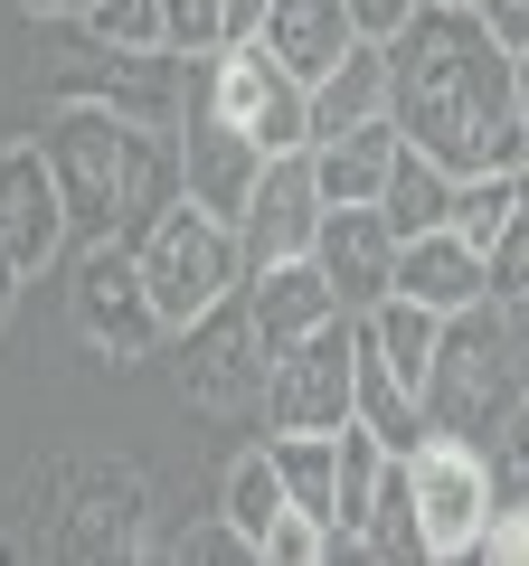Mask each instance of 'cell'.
I'll list each match as a JSON object with an SVG mask.
<instances>
[{"instance_id": "1", "label": "cell", "mask_w": 529, "mask_h": 566, "mask_svg": "<svg viewBox=\"0 0 529 566\" xmlns=\"http://www.w3.org/2000/svg\"><path fill=\"white\" fill-rule=\"evenodd\" d=\"M387 123H397L426 161H445L454 180L529 161L510 48L491 39L473 10H454V0H426V10L387 39Z\"/></svg>"}, {"instance_id": "2", "label": "cell", "mask_w": 529, "mask_h": 566, "mask_svg": "<svg viewBox=\"0 0 529 566\" xmlns=\"http://www.w3.org/2000/svg\"><path fill=\"white\" fill-rule=\"evenodd\" d=\"M48 170L66 189V227L143 245V227L180 199V133H152L114 104H66L48 123Z\"/></svg>"}, {"instance_id": "3", "label": "cell", "mask_w": 529, "mask_h": 566, "mask_svg": "<svg viewBox=\"0 0 529 566\" xmlns=\"http://www.w3.org/2000/svg\"><path fill=\"white\" fill-rule=\"evenodd\" d=\"M520 397L529 378H520V340H510V303L445 312V340H435V368H426V424L464 434V444H491Z\"/></svg>"}, {"instance_id": "4", "label": "cell", "mask_w": 529, "mask_h": 566, "mask_svg": "<svg viewBox=\"0 0 529 566\" xmlns=\"http://www.w3.org/2000/svg\"><path fill=\"white\" fill-rule=\"evenodd\" d=\"M143 283H152V303H162V322H170V340H180L189 322H199L208 303H227L246 283V245H237V227L227 218H208L199 199H170L162 218L143 227Z\"/></svg>"}, {"instance_id": "5", "label": "cell", "mask_w": 529, "mask_h": 566, "mask_svg": "<svg viewBox=\"0 0 529 566\" xmlns=\"http://www.w3.org/2000/svg\"><path fill=\"white\" fill-rule=\"evenodd\" d=\"M189 85L218 104L237 133H256L264 151H303L312 142V95L284 57H264V39H218V48H180Z\"/></svg>"}, {"instance_id": "6", "label": "cell", "mask_w": 529, "mask_h": 566, "mask_svg": "<svg viewBox=\"0 0 529 566\" xmlns=\"http://www.w3.org/2000/svg\"><path fill=\"white\" fill-rule=\"evenodd\" d=\"M66 312H76V340L95 349V359H114V368L152 359V349L170 340L162 303H152V283H143V255H133L123 237H95V245H85Z\"/></svg>"}, {"instance_id": "7", "label": "cell", "mask_w": 529, "mask_h": 566, "mask_svg": "<svg viewBox=\"0 0 529 566\" xmlns=\"http://www.w3.org/2000/svg\"><path fill=\"white\" fill-rule=\"evenodd\" d=\"M350 368H360V312L284 340L264 359V424L274 434H331V424H350Z\"/></svg>"}, {"instance_id": "8", "label": "cell", "mask_w": 529, "mask_h": 566, "mask_svg": "<svg viewBox=\"0 0 529 566\" xmlns=\"http://www.w3.org/2000/svg\"><path fill=\"white\" fill-rule=\"evenodd\" d=\"M180 397L199 416H264V331L246 312V283L180 331Z\"/></svg>"}, {"instance_id": "9", "label": "cell", "mask_w": 529, "mask_h": 566, "mask_svg": "<svg viewBox=\"0 0 529 566\" xmlns=\"http://www.w3.org/2000/svg\"><path fill=\"white\" fill-rule=\"evenodd\" d=\"M407 482H416V538H426V557H473L491 501H501L491 491V453L464 444V434H426L407 453Z\"/></svg>"}, {"instance_id": "10", "label": "cell", "mask_w": 529, "mask_h": 566, "mask_svg": "<svg viewBox=\"0 0 529 566\" xmlns=\"http://www.w3.org/2000/svg\"><path fill=\"white\" fill-rule=\"evenodd\" d=\"M170 133H180V199H199L208 218L237 227L274 151H264L256 133H237V123H227V114H218V104H208L189 76H180V114H170Z\"/></svg>"}, {"instance_id": "11", "label": "cell", "mask_w": 529, "mask_h": 566, "mask_svg": "<svg viewBox=\"0 0 529 566\" xmlns=\"http://www.w3.org/2000/svg\"><path fill=\"white\" fill-rule=\"evenodd\" d=\"M322 180H312V142L303 151H274L256 180V199H246L237 218V245H246V274L256 264H284V255H312V237H322Z\"/></svg>"}, {"instance_id": "12", "label": "cell", "mask_w": 529, "mask_h": 566, "mask_svg": "<svg viewBox=\"0 0 529 566\" xmlns=\"http://www.w3.org/2000/svg\"><path fill=\"white\" fill-rule=\"evenodd\" d=\"M66 237L76 227H66V189L48 170V142H10L0 151V245H10V264L20 274H48Z\"/></svg>"}, {"instance_id": "13", "label": "cell", "mask_w": 529, "mask_h": 566, "mask_svg": "<svg viewBox=\"0 0 529 566\" xmlns=\"http://www.w3.org/2000/svg\"><path fill=\"white\" fill-rule=\"evenodd\" d=\"M312 264L331 274L341 312H369L397 293V227L378 218V199H350V208H322V237H312Z\"/></svg>"}, {"instance_id": "14", "label": "cell", "mask_w": 529, "mask_h": 566, "mask_svg": "<svg viewBox=\"0 0 529 566\" xmlns=\"http://www.w3.org/2000/svg\"><path fill=\"white\" fill-rule=\"evenodd\" d=\"M246 312H256L264 359H274L284 340H303V331L341 322V293H331V274H322L312 255H284V264H256V274H246Z\"/></svg>"}, {"instance_id": "15", "label": "cell", "mask_w": 529, "mask_h": 566, "mask_svg": "<svg viewBox=\"0 0 529 566\" xmlns=\"http://www.w3.org/2000/svg\"><path fill=\"white\" fill-rule=\"evenodd\" d=\"M397 293L426 303V312H464V303H491V264L454 227H426V237L397 245Z\"/></svg>"}, {"instance_id": "16", "label": "cell", "mask_w": 529, "mask_h": 566, "mask_svg": "<svg viewBox=\"0 0 529 566\" xmlns=\"http://www.w3.org/2000/svg\"><path fill=\"white\" fill-rule=\"evenodd\" d=\"M264 57H284L293 76H331V66L360 48V20H350V0H264Z\"/></svg>"}, {"instance_id": "17", "label": "cell", "mask_w": 529, "mask_h": 566, "mask_svg": "<svg viewBox=\"0 0 529 566\" xmlns=\"http://www.w3.org/2000/svg\"><path fill=\"white\" fill-rule=\"evenodd\" d=\"M397 123L387 114H369V123H350V133H322L312 142V180H322V199L331 208H350V199H378L387 189V161H397Z\"/></svg>"}, {"instance_id": "18", "label": "cell", "mask_w": 529, "mask_h": 566, "mask_svg": "<svg viewBox=\"0 0 529 566\" xmlns=\"http://www.w3.org/2000/svg\"><path fill=\"white\" fill-rule=\"evenodd\" d=\"M350 416H360L387 453H416V444L435 434V424H426V397H416V387L397 378V368H387L369 340H360V368H350Z\"/></svg>"}, {"instance_id": "19", "label": "cell", "mask_w": 529, "mask_h": 566, "mask_svg": "<svg viewBox=\"0 0 529 566\" xmlns=\"http://www.w3.org/2000/svg\"><path fill=\"white\" fill-rule=\"evenodd\" d=\"M303 95H312V142L350 133V123H369V114H387V39H360L331 76H312Z\"/></svg>"}, {"instance_id": "20", "label": "cell", "mask_w": 529, "mask_h": 566, "mask_svg": "<svg viewBox=\"0 0 529 566\" xmlns=\"http://www.w3.org/2000/svg\"><path fill=\"white\" fill-rule=\"evenodd\" d=\"M378 218L397 227V245L426 237V227H454V170L426 161L416 142H397V161H387V189H378Z\"/></svg>"}, {"instance_id": "21", "label": "cell", "mask_w": 529, "mask_h": 566, "mask_svg": "<svg viewBox=\"0 0 529 566\" xmlns=\"http://www.w3.org/2000/svg\"><path fill=\"white\" fill-rule=\"evenodd\" d=\"M264 453H274V472H284L293 510H312V520L331 528V491H341V424H331V434H274V424H264Z\"/></svg>"}, {"instance_id": "22", "label": "cell", "mask_w": 529, "mask_h": 566, "mask_svg": "<svg viewBox=\"0 0 529 566\" xmlns=\"http://www.w3.org/2000/svg\"><path fill=\"white\" fill-rule=\"evenodd\" d=\"M143 472H85V520H76V547L85 557H104V547H133V528H143Z\"/></svg>"}, {"instance_id": "23", "label": "cell", "mask_w": 529, "mask_h": 566, "mask_svg": "<svg viewBox=\"0 0 529 566\" xmlns=\"http://www.w3.org/2000/svg\"><path fill=\"white\" fill-rule=\"evenodd\" d=\"M360 547H369V557H426V538H416V482H407V453H387L378 491H369V510H360Z\"/></svg>"}, {"instance_id": "24", "label": "cell", "mask_w": 529, "mask_h": 566, "mask_svg": "<svg viewBox=\"0 0 529 566\" xmlns=\"http://www.w3.org/2000/svg\"><path fill=\"white\" fill-rule=\"evenodd\" d=\"M76 20H85V39H95L104 57H162L170 48V10L162 0H85Z\"/></svg>"}, {"instance_id": "25", "label": "cell", "mask_w": 529, "mask_h": 566, "mask_svg": "<svg viewBox=\"0 0 529 566\" xmlns=\"http://www.w3.org/2000/svg\"><path fill=\"white\" fill-rule=\"evenodd\" d=\"M284 510H293V491H284V472H274V453H246V463L227 472V520H237L256 547H264V528L284 520Z\"/></svg>"}, {"instance_id": "26", "label": "cell", "mask_w": 529, "mask_h": 566, "mask_svg": "<svg viewBox=\"0 0 529 566\" xmlns=\"http://www.w3.org/2000/svg\"><path fill=\"white\" fill-rule=\"evenodd\" d=\"M483 264H491V303H520L529 293V161L510 170V227L483 245Z\"/></svg>"}, {"instance_id": "27", "label": "cell", "mask_w": 529, "mask_h": 566, "mask_svg": "<svg viewBox=\"0 0 529 566\" xmlns=\"http://www.w3.org/2000/svg\"><path fill=\"white\" fill-rule=\"evenodd\" d=\"M378 472H387V444L369 434L360 416L341 424V491H331V528H360V510H369V491H378Z\"/></svg>"}, {"instance_id": "28", "label": "cell", "mask_w": 529, "mask_h": 566, "mask_svg": "<svg viewBox=\"0 0 529 566\" xmlns=\"http://www.w3.org/2000/svg\"><path fill=\"white\" fill-rule=\"evenodd\" d=\"M501 227H510V170H473V180H454V237L491 245Z\"/></svg>"}, {"instance_id": "29", "label": "cell", "mask_w": 529, "mask_h": 566, "mask_svg": "<svg viewBox=\"0 0 529 566\" xmlns=\"http://www.w3.org/2000/svg\"><path fill=\"white\" fill-rule=\"evenodd\" d=\"M483 453H491V491H501V501H529V397L501 416V434H491Z\"/></svg>"}, {"instance_id": "30", "label": "cell", "mask_w": 529, "mask_h": 566, "mask_svg": "<svg viewBox=\"0 0 529 566\" xmlns=\"http://www.w3.org/2000/svg\"><path fill=\"white\" fill-rule=\"evenodd\" d=\"M256 557H264V566H322V557H331V528L312 520V510H284V520L264 528Z\"/></svg>"}, {"instance_id": "31", "label": "cell", "mask_w": 529, "mask_h": 566, "mask_svg": "<svg viewBox=\"0 0 529 566\" xmlns=\"http://www.w3.org/2000/svg\"><path fill=\"white\" fill-rule=\"evenodd\" d=\"M473 557H483V566H529V501H491Z\"/></svg>"}, {"instance_id": "32", "label": "cell", "mask_w": 529, "mask_h": 566, "mask_svg": "<svg viewBox=\"0 0 529 566\" xmlns=\"http://www.w3.org/2000/svg\"><path fill=\"white\" fill-rule=\"evenodd\" d=\"M170 557H256V538H246V528L218 510V520H189L180 538H170Z\"/></svg>"}, {"instance_id": "33", "label": "cell", "mask_w": 529, "mask_h": 566, "mask_svg": "<svg viewBox=\"0 0 529 566\" xmlns=\"http://www.w3.org/2000/svg\"><path fill=\"white\" fill-rule=\"evenodd\" d=\"M473 20H483L491 39L510 48V57H520V48H529V0H473Z\"/></svg>"}, {"instance_id": "34", "label": "cell", "mask_w": 529, "mask_h": 566, "mask_svg": "<svg viewBox=\"0 0 529 566\" xmlns=\"http://www.w3.org/2000/svg\"><path fill=\"white\" fill-rule=\"evenodd\" d=\"M426 0H350V20H360V39H397V29L416 20Z\"/></svg>"}, {"instance_id": "35", "label": "cell", "mask_w": 529, "mask_h": 566, "mask_svg": "<svg viewBox=\"0 0 529 566\" xmlns=\"http://www.w3.org/2000/svg\"><path fill=\"white\" fill-rule=\"evenodd\" d=\"M264 29V0H218V39H256Z\"/></svg>"}, {"instance_id": "36", "label": "cell", "mask_w": 529, "mask_h": 566, "mask_svg": "<svg viewBox=\"0 0 529 566\" xmlns=\"http://www.w3.org/2000/svg\"><path fill=\"white\" fill-rule=\"evenodd\" d=\"M20 283H29V274L10 264V245H0V331H10V312H20Z\"/></svg>"}, {"instance_id": "37", "label": "cell", "mask_w": 529, "mask_h": 566, "mask_svg": "<svg viewBox=\"0 0 529 566\" xmlns=\"http://www.w3.org/2000/svg\"><path fill=\"white\" fill-rule=\"evenodd\" d=\"M510 340H520V378H529V293L510 303Z\"/></svg>"}, {"instance_id": "38", "label": "cell", "mask_w": 529, "mask_h": 566, "mask_svg": "<svg viewBox=\"0 0 529 566\" xmlns=\"http://www.w3.org/2000/svg\"><path fill=\"white\" fill-rule=\"evenodd\" d=\"M510 85H520V123H529V48L510 57Z\"/></svg>"}, {"instance_id": "39", "label": "cell", "mask_w": 529, "mask_h": 566, "mask_svg": "<svg viewBox=\"0 0 529 566\" xmlns=\"http://www.w3.org/2000/svg\"><path fill=\"white\" fill-rule=\"evenodd\" d=\"M20 10H39V20H76V0H20Z\"/></svg>"}, {"instance_id": "40", "label": "cell", "mask_w": 529, "mask_h": 566, "mask_svg": "<svg viewBox=\"0 0 529 566\" xmlns=\"http://www.w3.org/2000/svg\"><path fill=\"white\" fill-rule=\"evenodd\" d=\"M454 10H473V0H454Z\"/></svg>"}, {"instance_id": "41", "label": "cell", "mask_w": 529, "mask_h": 566, "mask_svg": "<svg viewBox=\"0 0 529 566\" xmlns=\"http://www.w3.org/2000/svg\"><path fill=\"white\" fill-rule=\"evenodd\" d=\"M76 10H85V0H76Z\"/></svg>"}]
</instances>
